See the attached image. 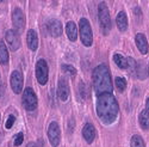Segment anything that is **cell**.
<instances>
[{"label":"cell","mask_w":149,"mask_h":147,"mask_svg":"<svg viewBox=\"0 0 149 147\" xmlns=\"http://www.w3.org/2000/svg\"><path fill=\"white\" fill-rule=\"evenodd\" d=\"M26 41H28V46L31 50H36L38 48V36H37L35 30H29L28 35H26Z\"/></svg>","instance_id":"15"},{"label":"cell","mask_w":149,"mask_h":147,"mask_svg":"<svg viewBox=\"0 0 149 147\" xmlns=\"http://www.w3.org/2000/svg\"><path fill=\"white\" fill-rule=\"evenodd\" d=\"M131 147H146V145L140 135H134L131 138Z\"/></svg>","instance_id":"22"},{"label":"cell","mask_w":149,"mask_h":147,"mask_svg":"<svg viewBox=\"0 0 149 147\" xmlns=\"http://www.w3.org/2000/svg\"><path fill=\"white\" fill-rule=\"evenodd\" d=\"M5 38H6V42L8 44V48L11 50H18L19 47H20V37L17 31L15 30H7L6 31V35H5Z\"/></svg>","instance_id":"8"},{"label":"cell","mask_w":149,"mask_h":147,"mask_svg":"<svg viewBox=\"0 0 149 147\" xmlns=\"http://www.w3.org/2000/svg\"><path fill=\"white\" fill-rule=\"evenodd\" d=\"M115 84H116V88L118 89L119 92H123L127 88V81L123 77H117L115 80Z\"/></svg>","instance_id":"21"},{"label":"cell","mask_w":149,"mask_h":147,"mask_svg":"<svg viewBox=\"0 0 149 147\" xmlns=\"http://www.w3.org/2000/svg\"><path fill=\"white\" fill-rule=\"evenodd\" d=\"M47 29L52 36L57 37V36H60L62 34V24L57 19H50L47 23Z\"/></svg>","instance_id":"12"},{"label":"cell","mask_w":149,"mask_h":147,"mask_svg":"<svg viewBox=\"0 0 149 147\" xmlns=\"http://www.w3.org/2000/svg\"><path fill=\"white\" fill-rule=\"evenodd\" d=\"M95 135H97L95 128L91 123H86L84 129H82V136H84V139L87 141L88 144H92L94 141V139H95Z\"/></svg>","instance_id":"13"},{"label":"cell","mask_w":149,"mask_h":147,"mask_svg":"<svg viewBox=\"0 0 149 147\" xmlns=\"http://www.w3.org/2000/svg\"><path fill=\"white\" fill-rule=\"evenodd\" d=\"M15 122H16V116H15V115H10V116H8V118L6 120L5 128H6V129H11Z\"/></svg>","instance_id":"23"},{"label":"cell","mask_w":149,"mask_h":147,"mask_svg":"<svg viewBox=\"0 0 149 147\" xmlns=\"http://www.w3.org/2000/svg\"><path fill=\"white\" fill-rule=\"evenodd\" d=\"M113 61H115V64H116L119 68H122V69L128 68V59H125L123 55H120V54H115V55H113Z\"/></svg>","instance_id":"19"},{"label":"cell","mask_w":149,"mask_h":147,"mask_svg":"<svg viewBox=\"0 0 149 147\" xmlns=\"http://www.w3.org/2000/svg\"><path fill=\"white\" fill-rule=\"evenodd\" d=\"M148 73H149V65H148Z\"/></svg>","instance_id":"29"},{"label":"cell","mask_w":149,"mask_h":147,"mask_svg":"<svg viewBox=\"0 0 149 147\" xmlns=\"http://www.w3.org/2000/svg\"><path fill=\"white\" fill-rule=\"evenodd\" d=\"M135 41H136V46H137L139 50L142 54H147L148 53V41L146 38V36L143 34H137L135 37Z\"/></svg>","instance_id":"14"},{"label":"cell","mask_w":149,"mask_h":147,"mask_svg":"<svg viewBox=\"0 0 149 147\" xmlns=\"http://www.w3.org/2000/svg\"><path fill=\"white\" fill-rule=\"evenodd\" d=\"M93 86L95 93L102 96L105 93H112V81H111V74L109 67L106 65H99L92 72Z\"/></svg>","instance_id":"2"},{"label":"cell","mask_w":149,"mask_h":147,"mask_svg":"<svg viewBox=\"0 0 149 147\" xmlns=\"http://www.w3.org/2000/svg\"><path fill=\"white\" fill-rule=\"evenodd\" d=\"M116 23H117V28L119 29V31H125L128 29V18H127L125 12H123V11L119 12L116 18Z\"/></svg>","instance_id":"16"},{"label":"cell","mask_w":149,"mask_h":147,"mask_svg":"<svg viewBox=\"0 0 149 147\" xmlns=\"http://www.w3.org/2000/svg\"><path fill=\"white\" fill-rule=\"evenodd\" d=\"M12 23H13V27L17 31L22 32L25 27V17L20 8H15L13 13H12Z\"/></svg>","instance_id":"9"},{"label":"cell","mask_w":149,"mask_h":147,"mask_svg":"<svg viewBox=\"0 0 149 147\" xmlns=\"http://www.w3.org/2000/svg\"><path fill=\"white\" fill-rule=\"evenodd\" d=\"M146 106H147V111L149 113V98H147V101H146Z\"/></svg>","instance_id":"27"},{"label":"cell","mask_w":149,"mask_h":147,"mask_svg":"<svg viewBox=\"0 0 149 147\" xmlns=\"http://www.w3.org/2000/svg\"><path fill=\"white\" fill-rule=\"evenodd\" d=\"M79 28H80V37H81L82 44L86 47L92 46L93 35H92V29L90 25V22L86 18H81L79 22Z\"/></svg>","instance_id":"4"},{"label":"cell","mask_w":149,"mask_h":147,"mask_svg":"<svg viewBox=\"0 0 149 147\" xmlns=\"http://www.w3.org/2000/svg\"><path fill=\"white\" fill-rule=\"evenodd\" d=\"M48 138L50 141L53 147H57L61 140V133H60V127L56 122H52L50 126L48 128Z\"/></svg>","instance_id":"7"},{"label":"cell","mask_w":149,"mask_h":147,"mask_svg":"<svg viewBox=\"0 0 149 147\" xmlns=\"http://www.w3.org/2000/svg\"><path fill=\"white\" fill-rule=\"evenodd\" d=\"M7 62H8V52L6 44L3 41H0V64L6 65Z\"/></svg>","instance_id":"18"},{"label":"cell","mask_w":149,"mask_h":147,"mask_svg":"<svg viewBox=\"0 0 149 147\" xmlns=\"http://www.w3.org/2000/svg\"><path fill=\"white\" fill-rule=\"evenodd\" d=\"M4 94V85H3V81L0 79V97Z\"/></svg>","instance_id":"26"},{"label":"cell","mask_w":149,"mask_h":147,"mask_svg":"<svg viewBox=\"0 0 149 147\" xmlns=\"http://www.w3.org/2000/svg\"><path fill=\"white\" fill-rule=\"evenodd\" d=\"M139 121H140V125H141V127L143 129H148L149 128V113L147 111V110L141 111Z\"/></svg>","instance_id":"20"},{"label":"cell","mask_w":149,"mask_h":147,"mask_svg":"<svg viewBox=\"0 0 149 147\" xmlns=\"http://www.w3.org/2000/svg\"><path fill=\"white\" fill-rule=\"evenodd\" d=\"M23 105L26 110L29 111H32V110L36 109L37 106V97L35 94V92L32 91L31 88H26L23 92Z\"/></svg>","instance_id":"6"},{"label":"cell","mask_w":149,"mask_h":147,"mask_svg":"<svg viewBox=\"0 0 149 147\" xmlns=\"http://www.w3.org/2000/svg\"><path fill=\"white\" fill-rule=\"evenodd\" d=\"M23 140H24V135H23V133H18L17 135L15 136V140H13V144L16 146H20L23 144Z\"/></svg>","instance_id":"25"},{"label":"cell","mask_w":149,"mask_h":147,"mask_svg":"<svg viewBox=\"0 0 149 147\" xmlns=\"http://www.w3.org/2000/svg\"><path fill=\"white\" fill-rule=\"evenodd\" d=\"M26 147H37V145H35L33 142H30V144H28V146Z\"/></svg>","instance_id":"28"},{"label":"cell","mask_w":149,"mask_h":147,"mask_svg":"<svg viewBox=\"0 0 149 147\" xmlns=\"http://www.w3.org/2000/svg\"><path fill=\"white\" fill-rule=\"evenodd\" d=\"M66 32H67V36L70 41H75L77 37H78V29H77V25L74 22H68L67 25H66Z\"/></svg>","instance_id":"17"},{"label":"cell","mask_w":149,"mask_h":147,"mask_svg":"<svg viewBox=\"0 0 149 147\" xmlns=\"http://www.w3.org/2000/svg\"><path fill=\"white\" fill-rule=\"evenodd\" d=\"M57 96L61 101H67L69 97V85L66 78H61L58 80V86H57Z\"/></svg>","instance_id":"11"},{"label":"cell","mask_w":149,"mask_h":147,"mask_svg":"<svg viewBox=\"0 0 149 147\" xmlns=\"http://www.w3.org/2000/svg\"><path fill=\"white\" fill-rule=\"evenodd\" d=\"M98 17H99V24H100V28L103 30V32L105 35L109 34V31L111 30V18H110V13H109V8L106 6L105 3H100L98 6Z\"/></svg>","instance_id":"3"},{"label":"cell","mask_w":149,"mask_h":147,"mask_svg":"<svg viewBox=\"0 0 149 147\" xmlns=\"http://www.w3.org/2000/svg\"><path fill=\"white\" fill-rule=\"evenodd\" d=\"M11 86L15 93H20L23 91V76L19 71L12 72L11 74Z\"/></svg>","instance_id":"10"},{"label":"cell","mask_w":149,"mask_h":147,"mask_svg":"<svg viewBox=\"0 0 149 147\" xmlns=\"http://www.w3.org/2000/svg\"><path fill=\"white\" fill-rule=\"evenodd\" d=\"M118 103L111 93H105L97 99V114L104 123L110 125L115 122L118 115Z\"/></svg>","instance_id":"1"},{"label":"cell","mask_w":149,"mask_h":147,"mask_svg":"<svg viewBox=\"0 0 149 147\" xmlns=\"http://www.w3.org/2000/svg\"><path fill=\"white\" fill-rule=\"evenodd\" d=\"M62 69L68 72L70 76H75L77 74V69L74 68L73 66H70V65H62Z\"/></svg>","instance_id":"24"},{"label":"cell","mask_w":149,"mask_h":147,"mask_svg":"<svg viewBox=\"0 0 149 147\" xmlns=\"http://www.w3.org/2000/svg\"><path fill=\"white\" fill-rule=\"evenodd\" d=\"M48 77H49L48 64L45 60L41 59L37 61V64H36V78L41 85H45L48 81Z\"/></svg>","instance_id":"5"}]
</instances>
